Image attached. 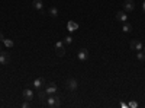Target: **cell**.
<instances>
[{
    "mask_svg": "<svg viewBox=\"0 0 145 108\" xmlns=\"http://www.w3.org/2000/svg\"><path fill=\"white\" fill-rule=\"evenodd\" d=\"M55 54H57L58 57L65 56V44H64V41H58V42L55 44Z\"/></svg>",
    "mask_w": 145,
    "mask_h": 108,
    "instance_id": "3",
    "label": "cell"
},
{
    "mask_svg": "<svg viewBox=\"0 0 145 108\" xmlns=\"http://www.w3.org/2000/svg\"><path fill=\"white\" fill-rule=\"evenodd\" d=\"M137 58L139 60V62H145V53H144V51H138Z\"/></svg>",
    "mask_w": 145,
    "mask_h": 108,
    "instance_id": "17",
    "label": "cell"
},
{
    "mask_svg": "<svg viewBox=\"0 0 145 108\" xmlns=\"http://www.w3.org/2000/svg\"><path fill=\"white\" fill-rule=\"evenodd\" d=\"M122 31H123L125 34H129V32L132 31V27L129 25V23H123V27H122Z\"/></svg>",
    "mask_w": 145,
    "mask_h": 108,
    "instance_id": "16",
    "label": "cell"
},
{
    "mask_svg": "<svg viewBox=\"0 0 145 108\" xmlns=\"http://www.w3.org/2000/svg\"><path fill=\"white\" fill-rule=\"evenodd\" d=\"M64 44H67V45L72 44V38L70 37V35H68V37H65V38H64Z\"/></svg>",
    "mask_w": 145,
    "mask_h": 108,
    "instance_id": "19",
    "label": "cell"
},
{
    "mask_svg": "<svg viewBox=\"0 0 145 108\" xmlns=\"http://www.w3.org/2000/svg\"><path fill=\"white\" fill-rule=\"evenodd\" d=\"M129 47H131V50L141 51V50H142V42H141L139 40H132L131 44H129Z\"/></svg>",
    "mask_w": 145,
    "mask_h": 108,
    "instance_id": "7",
    "label": "cell"
},
{
    "mask_svg": "<svg viewBox=\"0 0 145 108\" xmlns=\"http://www.w3.org/2000/svg\"><path fill=\"white\" fill-rule=\"evenodd\" d=\"M129 107H134V108H135V107H138V104H137L135 101H132V102H129Z\"/></svg>",
    "mask_w": 145,
    "mask_h": 108,
    "instance_id": "21",
    "label": "cell"
},
{
    "mask_svg": "<svg viewBox=\"0 0 145 108\" xmlns=\"http://www.w3.org/2000/svg\"><path fill=\"white\" fill-rule=\"evenodd\" d=\"M33 9L35 10H42L44 9V3H42V0H35V2L32 3Z\"/></svg>",
    "mask_w": 145,
    "mask_h": 108,
    "instance_id": "13",
    "label": "cell"
},
{
    "mask_svg": "<svg viewBox=\"0 0 145 108\" xmlns=\"http://www.w3.org/2000/svg\"><path fill=\"white\" fill-rule=\"evenodd\" d=\"M67 29H68L70 32H74V31H77V29H78V23H77V22H72V21H70V22L67 23Z\"/></svg>",
    "mask_w": 145,
    "mask_h": 108,
    "instance_id": "11",
    "label": "cell"
},
{
    "mask_svg": "<svg viewBox=\"0 0 145 108\" xmlns=\"http://www.w3.org/2000/svg\"><path fill=\"white\" fill-rule=\"evenodd\" d=\"M22 95H23V98H25L26 101H32V99L35 98V93H33V91H32V89H29V88L23 89Z\"/></svg>",
    "mask_w": 145,
    "mask_h": 108,
    "instance_id": "9",
    "label": "cell"
},
{
    "mask_svg": "<svg viewBox=\"0 0 145 108\" xmlns=\"http://www.w3.org/2000/svg\"><path fill=\"white\" fill-rule=\"evenodd\" d=\"M123 9L125 12H132L135 9V3H134V0H125L123 2Z\"/></svg>",
    "mask_w": 145,
    "mask_h": 108,
    "instance_id": "10",
    "label": "cell"
},
{
    "mask_svg": "<svg viewBox=\"0 0 145 108\" xmlns=\"http://www.w3.org/2000/svg\"><path fill=\"white\" fill-rule=\"evenodd\" d=\"M48 13H50V16H51V18H54V19H55V18H58V13H59V12H58V9H57V7H54V6H52V7H50Z\"/></svg>",
    "mask_w": 145,
    "mask_h": 108,
    "instance_id": "15",
    "label": "cell"
},
{
    "mask_svg": "<svg viewBox=\"0 0 145 108\" xmlns=\"http://www.w3.org/2000/svg\"><path fill=\"white\" fill-rule=\"evenodd\" d=\"M142 10L145 12V0H142Z\"/></svg>",
    "mask_w": 145,
    "mask_h": 108,
    "instance_id": "22",
    "label": "cell"
},
{
    "mask_svg": "<svg viewBox=\"0 0 145 108\" xmlns=\"http://www.w3.org/2000/svg\"><path fill=\"white\" fill-rule=\"evenodd\" d=\"M46 104L50 105L51 108H58V107H61V98H59L57 93H54V95H48Z\"/></svg>",
    "mask_w": 145,
    "mask_h": 108,
    "instance_id": "1",
    "label": "cell"
},
{
    "mask_svg": "<svg viewBox=\"0 0 145 108\" xmlns=\"http://www.w3.org/2000/svg\"><path fill=\"white\" fill-rule=\"evenodd\" d=\"M32 86L38 91V89H42L44 86H45V79L44 78H36L35 80H33V83H32Z\"/></svg>",
    "mask_w": 145,
    "mask_h": 108,
    "instance_id": "5",
    "label": "cell"
},
{
    "mask_svg": "<svg viewBox=\"0 0 145 108\" xmlns=\"http://www.w3.org/2000/svg\"><path fill=\"white\" fill-rule=\"evenodd\" d=\"M144 53H145V47H144Z\"/></svg>",
    "mask_w": 145,
    "mask_h": 108,
    "instance_id": "25",
    "label": "cell"
},
{
    "mask_svg": "<svg viewBox=\"0 0 145 108\" xmlns=\"http://www.w3.org/2000/svg\"><path fill=\"white\" fill-rule=\"evenodd\" d=\"M0 51H2V45H0Z\"/></svg>",
    "mask_w": 145,
    "mask_h": 108,
    "instance_id": "24",
    "label": "cell"
},
{
    "mask_svg": "<svg viewBox=\"0 0 145 108\" xmlns=\"http://www.w3.org/2000/svg\"><path fill=\"white\" fill-rule=\"evenodd\" d=\"M22 107H23V108H28V107H29V101H26V99H25V102L22 104Z\"/></svg>",
    "mask_w": 145,
    "mask_h": 108,
    "instance_id": "20",
    "label": "cell"
},
{
    "mask_svg": "<svg viewBox=\"0 0 145 108\" xmlns=\"http://www.w3.org/2000/svg\"><path fill=\"white\" fill-rule=\"evenodd\" d=\"M0 63L2 64H9L10 63V54L7 51H0Z\"/></svg>",
    "mask_w": 145,
    "mask_h": 108,
    "instance_id": "8",
    "label": "cell"
},
{
    "mask_svg": "<svg viewBox=\"0 0 145 108\" xmlns=\"http://www.w3.org/2000/svg\"><path fill=\"white\" fill-rule=\"evenodd\" d=\"M65 86H67V89H68V91L74 92V91H77V89H78V82H77V79H76V78H68V79H67V82H65Z\"/></svg>",
    "mask_w": 145,
    "mask_h": 108,
    "instance_id": "2",
    "label": "cell"
},
{
    "mask_svg": "<svg viewBox=\"0 0 145 108\" xmlns=\"http://www.w3.org/2000/svg\"><path fill=\"white\" fill-rule=\"evenodd\" d=\"M45 91H46V93H48V95H54V93H57V92H58V86L55 85L54 82H51L50 85H46V86H45Z\"/></svg>",
    "mask_w": 145,
    "mask_h": 108,
    "instance_id": "6",
    "label": "cell"
},
{
    "mask_svg": "<svg viewBox=\"0 0 145 108\" xmlns=\"http://www.w3.org/2000/svg\"><path fill=\"white\" fill-rule=\"evenodd\" d=\"M116 19H118V21H120V22H126V21H128V15H126V12H122V10L118 12V13H116Z\"/></svg>",
    "mask_w": 145,
    "mask_h": 108,
    "instance_id": "12",
    "label": "cell"
},
{
    "mask_svg": "<svg viewBox=\"0 0 145 108\" xmlns=\"http://www.w3.org/2000/svg\"><path fill=\"white\" fill-rule=\"evenodd\" d=\"M3 44L6 45V47H9V48H10V47H13V41H10V40H3Z\"/></svg>",
    "mask_w": 145,
    "mask_h": 108,
    "instance_id": "18",
    "label": "cell"
},
{
    "mask_svg": "<svg viewBox=\"0 0 145 108\" xmlns=\"http://www.w3.org/2000/svg\"><path fill=\"white\" fill-rule=\"evenodd\" d=\"M3 40H5V37H3V34L0 32V41H3Z\"/></svg>",
    "mask_w": 145,
    "mask_h": 108,
    "instance_id": "23",
    "label": "cell"
},
{
    "mask_svg": "<svg viewBox=\"0 0 145 108\" xmlns=\"http://www.w3.org/2000/svg\"><path fill=\"white\" fill-rule=\"evenodd\" d=\"M77 58L80 60V62H87L89 60V50L87 48H81L77 53Z\"/></svg>",
    "mask_w": 145,
    "mask_h": 108,
    "instance_id": "4",
    "label": "cell"
},
{
    "mask_svg": "<svg viewBox=\"0 0 145 108\" xmlns=\"http://www.w3.org/2000/svg\"><path fill=\"white\" fill-rule=\"evenodd\" d=\"M46 98H48V93H46V91L38 89V99H39V101H46Z\"/></svg>",
    "mask_w": 145,
    "mask_h": 108,
    "instance_id": "14",
    "label": "cell"
}]
</instances>
